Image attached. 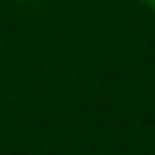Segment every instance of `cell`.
Instances as JSON below:
<instances>
[{"instance_id": "obj_1", "label": "cell", "mask_w": 155, "mask_h": 155, "mask_svg": "<svg viewBox=\"0 0 155 155\" xmlns=\"http://www.w3.org/2000/svg\"><path fill=\"white\" fill-rule=\"evenodd\" d=\"M142 3H144L147 8H155V0H142Z\"/></svg>"}]
</instances>
